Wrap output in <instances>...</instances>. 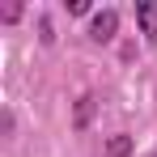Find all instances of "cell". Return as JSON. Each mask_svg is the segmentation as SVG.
I'll return each mask as SVG.
<instances>
[{"label": "cell", "mask_w": 157, "mask_h": 157, "mask_svg": "<svg viewBox=\"0 0 157 157\" xmlns=\"http://www.w3.org/2000/svg\"><path fill=\"white\" fill-rule=\"evenodd\" d=\"M106 153H110V157H128L132 153V140H128V136H115V140L106 144Z\"/></svg>", "instance_id": "cell-3"}, {"label": "cell", "mask_w": 157, "mask_h": 157, "mask_svg": "<svg viewBox=\"0 0 157 157\" xmlns=\"http://www.w3.org/2000/svg\"><path fill=\"white\" fill-rule=\"evenodd\" d=\"M115 30H119V13H115V9H102V13L94 17L89 34H94L98 43H110V38H115Z\"/></svg>", "instance_id": "cell-1"}, {"label": "cell", "mask_w": 157, "mask_h": 157, "mask_svg": "<svg viewBox=\"0 0 157 157\" xmlns=\"http://www.w3.org/2000/svg\"><path fill=\"white\" fill-rule=\"evenodd\" d=\"M89 115H94V98H81V102H77V128L89 123Z\"/></svg>", "instance_id": "cell-4"}, {"label": "cell", "mask_w": 157, "mask_h": 157, "mask_svg": "<svg viewBox=\"0 0 157 157\" xmlns=\"http://www.w3.org/2000/svg\"><path fill=\"white\" fill-rule=\"evenodd\" d=\"M136 21L144 30V38L157 47V0H144V4H136Z\"/></svg>", "instance_id": "cell-2"}, {"label": "cell", "mask_w": 157, "mask_h": 157, "mask_svg": "<svg viewBox=\"0 0 157 157\" xmlns=\"http://www.w3.org/2000/svg\"><path fill=\"white\" fill-rule=\"evenodd\" d=\"M0 17H4V21H17V17H21V4H9V9H4Z\"/></svg>", "instance_id": "cell-5"}]
</instances>
